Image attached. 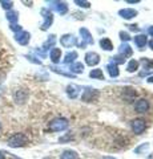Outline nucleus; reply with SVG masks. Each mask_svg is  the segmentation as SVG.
<instances>
[{
  "mask_svg": "<svg viewBox=\"0 0 153 159\" xmlns=\"http://www.w3.org/2000/svg\"><path fill=\"white\" fill-rule=\"evenodd\" d=\"M27 142H28V138H27L26 134L16 133V134H13V135L9 137L8 146L9 147H23V146L27 145Z\"/></svg>",
  "mask_w": 153,
  "mask_h": 159,
  "instance_id": "1",
  "label": "nucleus"
},
{
  "mask_svg": "<svg viewBox=\"0 0 153 159\" xmlns=\"http://www.w3.org/2000/svg\"><path fill=\"white\" fill-rule=\"evenodd\" d=\"M49 130L51 131H63L68 127V121L65 118H55L49 122Z\"/></svg>",
  "mask_w": 153,
  "mask_h": 159,
  "instance_id": "2",
  "label": "nucleus"
},
{
  "mask_svg": "<svg viewBox=\"0 0 153 159\" xmlns=\"http://www.w3.org/2000/svg\"><path fill=\"white\" fill-rule=\"evenodd\" d=\"M131 127H132V130L135 131L136 134H141L142 131L145 130V121L144 119H133L132 123H131Z\"/></svg>",
  "mask_w": 153,
  "mask_h": 159,
  "instance_id": "3",
  "label": "nucleus"
},
{
  "mask_svg": "<svg viewBox=\"0 0 153 159\" xmlns=\"http://www.w3.org/2000/svg\"><path fill=\"white\" fill-rule=\"evenodd\" d=\"M29 37H31V34L26 31H20L15 34V40H16L19 44H22V45H27L29 41Z\"/></svg>",
  "mask_w": 153,
  "mask_h": 159,
  "instance_id": "4",
  "label": "nucleus"
},
{
  "mask_svg": "<svg viewBox=\"0 0 153 159\" xmlns=\"http://www.w3.org/2000/svg\"><path fill=\"white\" fill-rule=\"evenodd\" d=\"M148 109H149V103H148L146 99H139L135 103V110L137 113H146Z\"/></svg>",
  "mask_w": 153,
  "mask_h": 159,
  "instance_id": "5",
  "label": "nucleus"
},
{
  "mask_svg": "<svg viewBox=\"0 0 153 159\" xmlns=\"http://www.w3.org/2000/svg\"><path fill=\"white\" fill-rule=\"evenodd\" d=\"M85 61L88 65H97L98 62H100V57H98V54L95 53V52H89V53H87V56H85Z\"/></svg>",
  "mask_w": 153,
  "mask_h": 159,
  "instance_id": "6",
  "label": "nucleus"
},
{
  "mask_svg": "<svg viewBox=\"0 0 153 159\" xmlns=\"http://www.w3.org/2000/svg\"><path fill=\"white\" fill-rule=\"evenodd\" d=\"M41 13L44 15V23H43V27L41 29H47L49 25L52 24V20H53V16L52 13L48 11V9H41Z\"/></svg>",
  "mask_w": 153,
  "mask_h": 159,
  "instance_id": "7",
  "label": "nucleus"
},
{
  "mask_svg": "<svg viewBox=\"0 0 153 159\" xmlns=\"http://www.w3.org/2000/svg\"><path fill=\"white\" fill-rule=\"evenodd\" d=\"M27 97H28V93L24 89H19V90L15 92V101L17 103H23L27 99Z\"/></svg>",
  "mask_w": 153,
  "mask_h": 159,
  "instance_id": "8",
  "label": "nucleus"
},
{
  "mask_svg": "<svg viewBox=\"0 0 153 159\" xmlns=\"http://www.w3.org/2000/svg\"><path fill=\"white\" fill-rule=\"evenodd\" d=\"M60 43H61V45H63V47L69 48V47H72L73 44L76 43V40H75V37H73V36H71V34H65V36H63V37H61Z\"/></svg>",
  "mask_w": 153,
  "mask_h": 159,
  "instance_id": "9",
  "label": "nucleus"
},
{
  "mask_svg": "<svg viewBox=\"0 0 153 159\" xmlns=\"http://www.w3.org/2000/svg\"><path fill=\"white\" fill-rule=\"evenodd\" d=\"M120 15L124 19H132V17H135L137 12L135 11V9H131V8H127V9H121L120 11Z\"/></svg>",
  "mask_w": 153,
  "mask_h": 159,
  "instance_id": "10",
  "label": "nucleus"
},
{
  "mask_svg": "<svg viewBox=\"0 0 153 159\" xmlns=\"http://www.w3.org/2000/svg\"><path fill=\"white\" fill-rule=\"evenodd\" d=\"M61 159H79V154L73 150H65L61 154Z\"/></svg>",
  "mask_w": 153,
  "mask_h": 159,
  "instance_id": "11",
  "label": "nucleus"
},
{
  "mask_svg": "<svg viewBox=\"0 0 153 159\" xmlns=\"http://www.w3.org/2000/svg\"><path fill=\"white\" fill-rule=\"evenodd\" d=\"M60 57H61V51L59 48H53L51 51V60L53 62H59L60 61Z\"/></svg>",
  "mask_w": 153,
  "mask_h": 159,
  "instance_id": "12",
  "label": "nucleus"
},
{
  "mask_svg": "<svg viewBox=\"0 0 153 159\" xmlns=\"http://www.w3.org/2000/svg\"><path fill=\"white\" fill-rule=\"evenodd\" d=\"M135 43H136V45L137 47H145V44H146V36L145 34H139V36H136L135 37Z\"/></svg>",
  "mask_w": 153,
  "mask_h": 159,
  "instance_id": "13",
  "label": "nucleus"
},
{
  "mask_svg": "<svg viewBox=\"0 0 153 159\" xmlns=\"http://www.w3.org/2000/svg\"><path fill=\"white\" fill-rule=\"evenodd\" d=\"M100 45H101V48H104L105 51H111V49H113V45H112L109 39H101Z\"/></svg>",
  "mask_w": 153,
  "mask_h": 159,
  "instance_id": "14",
  "label": "nucleus"
},
{
  "mask_svg": "<svg viewBox=\"0 0 153 159\" xmlns=\"http://www.w3.org/2000/svg\"><path fill=\"white\" fill-rule=\"evenodd\" d=\"M124 97L128 99V101H131V99H133L136 97V92L131 88H127V89H124Z\"/></svg>",
  "mask_w": 153,
  "mask_h": 159,
  "instance_id": "15",
  "label": "nucleus"
},
{
  "mask_svg": "<svg viewBox=\"0 0 153 159\" xmlns=\"http://www.w3.org/2000/svg\"><path fill=\"white\" fill-rule=\"evenodd\" d=\"M120 52L122 54V57H127V56H131L132 54V49H131V47L128 45V44H122Z\"/></svg>",
  "mask_w": 153,
  "mask_h": 159,
  "instance_id": "16",
  "label": "nucleus"
},
{
  "mask_svg": "<svg viewBox=\"0 0 153 159\" xmlns=\"http://www.w3.org/2000/svg\"><path fill=\"white\" fill-rule=\"evenodd\" d=\"M89 76L92 78H98V80H104V74H103V70L101 69H95L89 73Z\"/></svg>",
  "mask_w": 153,
  "mask_h": 159,
  "instance_id": "17",
  "label": "nucleus"
},
{
  "mask_svg": "<svg viewBox=\"0 0 153 159\" xmlns=\"http://www.w3.org/2000/svg\"><path fill=\"white\" fill-rule=\"evenodd\" d=\"M108 70H109V74L112 77H117L118 76V70H117L116 64H109V65H108Z\"/></svg>",
  "mask_w": 153,
  "mask_h": 159,
  "instance_id": "18",
  "label": "nucleus"
},
{
  "mask_svg": "<svg viewBox=\"0 0 153 159\" xmlns=\"http://www.w3.org/2000/svg\"><path fill=\"white\" fill-rule=\"evenodd\" d=\"M57 6H56V9H57V12L60 13V15H64V13H67L68 11V7H67V4L65 3H56Z\"/></svg>",
  "mask_w": 153,
  "mask_h": 159,
  "instance_id": "19",
  "label": "nucleus"
},
{
  "mask_svg": "<svg viewBox=\"0 0 153 159\" xmlns=\"http://www.w3.org/2000/svg\"><path fill=\"white\" fill-rule=\"evenodd\" d=\"M83 69H84V65L81 62H76V64H73V65H71V70L75 73H81Z\"/></svg>",
  "mask_w": 153,
  "mask_h": 159,
  "instance_id": "20",
  "label": "nucleus"
},
{
  "mask_svg": "<svg viewBox=\"0 0 153 159\" xmlns=\"http://www.w3.org/2000/svg\"><path fill=\"white\" fill-rule=\"evenodd\" d=\"M137 68H139V61H136V60H132L128 64V72H135L137 70Z\"/></svg>",
  "mask_w": 153,
  "mask_h": 159,
  "instance_id": "21",
  "label": "nucleus"
},
{
  "mask_svg": "<svg viewBox=\"0 0 153 159\" xmlns=\"http://www.w3.org/2000/svg\"><path fill=\"white\" fill-rule=\"evenodd\" d=\"M7 19H8L12 24H13L15 21H17V12H15V11H9V12H7Z\"/></svg>",
  "mask_w": 153,
  "mask_h": 159,
  "instance_id": "22",
  "label": "nucleus"
},
{
  "mask_svg": "<svg viewBox=\"0 0 153 159\" xmlns=\"http://www.w3.org/2000/svg\"><path fill=\"white\" fill-rule=\"evenodd\" d=\"M93 94H98V93H97V92H91V90H87L85 93H84L83 99H84V101H92V99H93Z\"/></svg>",
  "mask_w": 153,
  "mask_h": 159,
  "instance_id": "23",
  "label": "nucleus"
},
{
  "mask_svg": "<svg viewBox=\"0 0 153 159\" xmlns=\"http://www.w3.org/2000/svg\"><path fill=\"white\" fill-rule=\"evenodd\" d=\"M68 94H69V97L71 98H76L77 97V94H79V92H77V88L76 86H68Z\"/></svg>",
  "mask_w": 153,
  "mask_h": 159,
  "instance_id": "24",
  "label": "nucleus"
},
{
  "mask_svg": "<svg viewBox=\"0 0 153 159\" xmlns=\"http://www.w3.org/2000/svg\"><path fill=\"white\" fill-rule=\"evenodd\" d=\"M80 33L84 34V40H85L87 43H93V40H92V37H91V34H89V32H88L87 29H81Z\"/></svg>",
  "mask_w": 153,
  "mask_h": 159,
  "instance_id": "25",
  "label": "nucleus"
},
{
  "mask_svg": "<svg viewBox=\"0 0 153 159\" xmlns=\"http://www.w3.org/2000/svg\"><path fill=\"white\" fill-rule=\"evenodd\" d=\"M77 57V53L76 52H71V53H68L67 56H65V60H64V61L65 62H71V61H73V60H75Z\"/></svg>",
  "mask_w": 153,
  "mask_h": 159,
  "instance_id": "26",
  "label": "nucleus"
},
{
  "mask_svg": "<svg viewBox=\"0 0 153 159\" xmlns=\"http://www.w3.org/2000/svg\"><path fill=\"white\" fill-rule=\"evenodd\" d=\"M12 2H2V6H3V8H6V9H9L12 7Z\"/></svg>",
  "mask_w": 153,
  "mask_h": 159,
  "instance_id": "27",
  "label": "nucleus"
},
{
  "mask_svg": "<svg viewBox=\"0 0 153 159\" xmlns=\"http://www.w3.org/2000/svg\"><path fill=\"white\" fill-rule=\"evenodd\" d=\"M120 36H121V40H122V41H128V40H129V34H128V33L120 32Z\"/></svg>",
  "mask_w": 153,
  "mask_h": 159,
  "instance_id": "28",
  "label": "nucleus"
},
{
  "mask_svg": "<svg viewBox=\"0 0 153 159\" xmlns=\"http://www.w3.org/2000/svg\"><path fill=\"white\" fill-rule=\"evenodd\" d=\"M76 4H79L80 7H84V8H88V7H89V3H88V2H79V0H77Z\"/></svg>",
  "mask_w": 153,
  "mask_h": 159,
  "instance_id": "29",
  "label": "nucleus"
},
{
  "mask_svg": "<svg viewBox=\"0 0 153 159\" xmlns=\"http://www.w3.org/2000/svg\"><path fill=\"white\" fill-rule=\"evenodd\" d=\"M148 32H149V34H152V36H153V27H151L149 29H148Z\"/></svg>",
  "mask_w": 153,
  "mask_h": 159,
  "instance_id": "30",
  "label": "nucleus"
},
{
  "mask_svg": "<svg viewBox=\"0 0 153 159\" xmlns=\"http://www.w3.org/2000/svg\"><path fill=\"white\" fill-rule=\"evenodd\" d=\"M0 159H6V158H4V155H3V152H2V151H0Z\"/></svg>",
  "mask_w": 153,
  "mask_h": 159,
  "instance_id": "31",
  "label": "nucleus"
},
{
  "mask_svg": "<svg viewBox=\"0 0 153 159\" xmlns=\"http://www.w3.org/2000/svg\"><path fill=\"white\" fill-rule=\"evenodd\" d=\"M148 81H149V82H153V76H152V77H149V78H148Z\"/></svg>",
  "mask_w": 153,
  "mask_h": 159,
  "instance_id": "32",
  "label": "nucleus"
},
{
  "mask_svg": "<svg viewBox=\"0 0 153 159\" xmlns=\"http://www.w3.org/2000/svg\"><path fill=\"white\" fill-rule=\"evenodd\" d=\"M103 159H115V158H111V157H105V158H103Z\"/></svg>",
  "mask_w": 153,
  "mask_h": 159,
  "instance_id": "33",
  "label": "nucleus"
},
{
  "mask_svg": "<svg viewBox=\"0 0 153 159\" xmlns=\"http://www.w3.org/2000/svg\"><path fill=\"white\" fill-rule=\"evenodd\" d=\"M151 48L153 49V41H151Z\"/></svg>",
  "mask_w": 153,
  "mask_h": 159,
  "instance_id": "34",
  "label": "nucleus"
},
{
  "mask_svg": "<svg viewBox=\"0 0 153 159\" xmlns=\"http://www.w3.org/2000/svg\"><path fill=\"white\" fill-rule=\"evenodd\" d=\"M45 159H52V158H45Z\"/></svg>",
  "mask_w": 153,
  "mask_h": 159,
  "instance_id": "35",
  "label": "nucleus"
},
{
  "mask_svg": "<svg viewBox=\"0 0 153 159\" xmlns=\"http://www.w3.org/2000/svg\"><path fill=\"white\" fill-rule=\"evenodd\" d=\"M0 127H2V125H0Z\"/></svg>",
  "mask_w": 153,
  "mask_h": 159,
  "instance_id": "36",
  "label": "nucleus"
}]
</instances>
